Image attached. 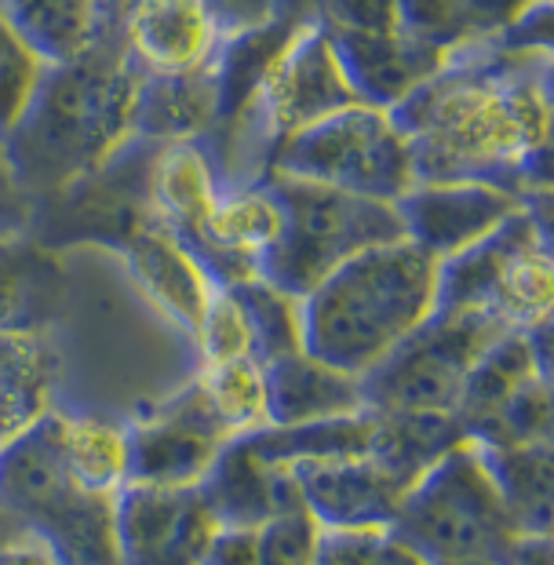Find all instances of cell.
I'll list each match as a JSON object with an SVG mask.
<instances>
[{
	"instance_id": "obj_1",
	"label": "cell",
	"mask_w": 554,
	"mask_h": 565,
	"mask_svg": "<svg viewBox=\"0 0 554 565\" xmlns=\"http://www.w3.org/2000/svg\"><path fill=\"white\" fill-rule=\"evenodd\" d=\"M391 114L413 153L416 183L481 179L529 204L547 201L551 47L467 41L445 52L435 74Z\"/></svg>"
},
{
	"instance_id": "obj_2",
	"label": "cell",
	"mask_w": 554,
	"mask_h": 565,
	"mask_svg": "<svg viewBox=\"0 0 554 565\" xmlns=\"http://www.w3.org/2000/svg\"><path fill=\"white\" fill-rule=\"evenodd\" d=\"M139 66L106 26L81 55L52 63L8 131L11 164L33 201L81 183L136 136Z\"/></svg>"
},
{
	"instance_id": "obj_3",
	"label": "cell",
	"mask_w": 554,
	"mask_h": 565,
	"mask_svg": "<svg viewBox=\"0 0 554 565\" xmlns=\"http://www.w3.org/2000/svg\"><path fill=\"white\" fill-rule=\"evenodd\" d=\"M438 310V259L408 237L361 248L303 296V351L369 376Z\"/></svg>"
},
{
	"instance_id": "obj_4",
	"label": "cell",
	"mask_w": 554,
	"mask_h": 565,
	"mask_svg": "<svg viewBox=\"0 0 554 565\" xmlns=\"http://www.w3.org/2000/svg\"><path fill=\"white\" fill-rule=\"evenodd\" d=\"M391 529L430 565L500 562L522 536L489 452L467 435L408 486Z\"/></svg>"
},
{
	"instance_id": "obj_5",
	"label": "cell",
	"mask_w": 554,
	"mask_h": 565,
	"mask_svg": "<svg viewBox=\"0 0 554 565\" xmlns=\"http://www.w3.org/2000/svg\"><path fill=\"white\" fill-rule=\"evenodd\" d=\"M544 209L547 201L525 204L478 245L438 263V307L481 315L508 332L551 329L554 267Z\"/></svg>"
},
{
	"instance_id": "obj_6",
	"label": "cell",
	"mask_w": 554,
	"mask_h": 565,
	"mask_svg": "<svg viewBox=\"0 0 554 565\" xmlns=\"http://www.w3.org/2000/svg\"><path fill=\"white\" fill-rule=\"evenodd\" d=\"M281 201V237L259 263V278L303 299L321 278L358 256L361 248L402 237V220L387 201L347 194L310 179L267 172L263 175Z\"/></svg>"
},
{
	"instance_id": "obj_7",
	"label": "cell",
	"mask_w": 554,
	"mask_h": 565,
	"mask_svg": "<svg viewBox=\"0 0 554 565\" xmlns=\"http://www.w3.org/2000/svg\"><path fill=\"white\" fill-rule=\"evenodd\" d=\"M114 500L81 489L58 460L47 416L0 449V508L52 540L66 565H120Z\"/></svg>"
},
{
	"instance_id": "obj_8",
	"label": "cell",
	"mask_w": 554,
	"mask_h": 565,
	"mask_svg": "<svg viewBox=\"0 0 554 565\" xmlns=\"http://www.w3.org/2000/svg\"><path fill=\"white\" fill-rule=\"evenodd\" d=\"M267 172L394 204L416 183L413 153L387 106L354 103L277 142Z\"/></svg>"
},
{
	"instance_id": "obj_9",
	"label": "cell",
	"mask_w": 554,
	"mask_h": 565,
	"mask_svg": "<svg viewBox=\"0 0 554 565\" xmlns=\"http://www.w3.org/2000/svg\"><path fill=\"white\" fill-rule=\"evenodd\" d=\"M508 329L467 310H435L408 340L361 376L372 413H452L478 358Z\"/></svg>"
},
{
	"instance_id": "obj_10",
	"label": "cell",
	"mask_w": 554,
	"mask_h": 565,
	"mask_svg": "<svg viewBox=\"0 0 554 565\" xmlns=\"http://www.w3.org/2000/svg\"><path fill=\"white\" fill-rule=\"evenodd\" d=\"M125 424L131 445V482L142 486H201L220 452L234 441L190 380Z\"/></svg>"
},
{
	"instance_id": "obj_11",
	"label": "cell",
	"mask_w": 554,
	"mask_h": 565,
	"mask_svg": "<svg viewBox=\"0 0 554 565\" xmlns=\"http://www.w3.org/2000/svg\"><path fill=\"white\" fill-rule=\"evenodd\" d=\"M220 519L201 486L128 482L114 500V544L120 565H201Z\"/></svg>"
},
{
	"instance_id": "obj_12",
	"label": "cell",
	"mask_w": 554,
	"mask_h": 565,
	"mask_svg": "<svg viewBox=\"0 0 554 565\" xmlns=\"http://www.w3.org/2000/svg\"><path fill=\"white\" fill-rule=\"evenodd\" d=\"M525 204L529 201L508 186L449 179V183H413L394 201V209L408 242L445 263L489 237Z\"/></svg>"
},
{
	"instance_id": "obj_13",
	"label": "cell",
	"mask_w": 554,
	"mask_h": 565,
	"mask_svg": "<svg viewBox=\"0 0 554 565\" xmlns=\"http://www.w3.org/2000/svg\"><path fill=\"white\" fill-rule=\"evenodd\" d=\"M106 22L139 74H194L223 44L201 0H106Z\"/></svg>"
},
{
	"instance_id": "obj_14",
	"label": "cell",
	"mask_w": 554,
	"mask_h": 565,
	"mask_svg": "<svg viewBox=\"0 0 554 565\" xmlns=\"http://www.w3.org/2000/svg\"><path fill=\"white\" fill-rule=\"evenodd\" d=\"M285 212L267 179L223 186L220 198L187 237L212 285H241L259 278V263L281 237Z\"/></svg>"
},
{
	"instance_id": "obj_15",
	"label": "cell",
	"mask_w": 554,
	"mask_h": 565,
	"mask_svg": "<svg viewBox=\"0 0 554 565\" xmlns=\"http://www.w3.org/2000/svg\"><path fill=\"white\" fill-rule=\"evenodd\" d=\"M299 500L321 529L391 525L408 486L372 452L307 460L292 467Z\"/></svg>"
},
{
	"instance_id": "obj_16",
	"label": "cell",
	"mask_w": 554,
	"mask_h": 565,
	"mask_svg": "<svg viewBox=\"0 0 554 565\" xmlns=\"http://www.w3.org/2000/svg\"><path fill=\"white\" fill-rule=\"evenodd\" d=\"M114 252L125 259L131 281L150 299V307L161 310L179 332L190 335L204 299H209L215 285L204 274L194 252L187 248L183 237L147 209L128 226L125 237L114 245Z\"/></svg>"
},
{
	"instance_id": "obj_17",
	"label": "cell",
	"mask_w": 554,
	"mask_h": 565,
	"mask_svg": "<svg viewBox=\"0 0 554 565\" xmlns=\"http://www.w3.org/2000/svg\"><path fill=\"white\" fill-rule=\"evenodd\" d=\"M63 358L52 324L0 329V449L33 430L58 405Z\"/></svg>"
},
{
	"instance_id": "obj_18",
	"label": "cell",
	"mask_w": 554,
	"mask_h": 565,
	"mask_svg": "<svg viewBox=\"0 0 554 565\" xmlns=\"http://www.w3.org/2000/svg\"><path fill=\"white\" fill-rule=\"evenodd\" d=\"M220 525H263L277 511L299 503L292 467L267 460L248 438H234L201 482Z\"/></svg>"
},
{
	"instance_id": "obj_19",
	"label": "cell",
	"mask_w": 554,
	"mask_h": 565,
	"mask_svg": "<svg viewBox=\"0 0 554 565\" xmlns=\"http://www.w3.org/2000/svg\"><path fill=\"white\" fill-rule=\"evenodd\" d=\"M263 369H267L270 427L329 424V419L361 416L369 408L361 376H351L307 351H292Z\"/></svg>"
},
{
	"instance_id": "obj_20",
	"label": "cell",
	"mask_w": 554,
	"mask_h": 565,
	"mask_svg": "<svg viewBox=\"0 0 554 565\" xmlns=\"http://www.w3.org/2000/svg\"><path fill=\"white\" fill-rule=\"evenodd\" d=\"M220 190L223 183L201 139L147 142L142 194H147L150 212L164 226H172L183 242L201 226Z\"/></svg>"
},
{
	"instance_id": "obj_21",
	"label": "cell",
	"mask_w": 554,
	"mask_h": 565,
	"mask_svg": "<svg viewBox=\"0 0 554 565\" xmlns=\"http://www.w3.org/2000/svg\"><path fill=\"white\" fill-rule=\"evenodd\" d=\"M329 30V26H324ZM340 58L351 74V84L358 88L361 103L391 106L402 103L427 74H435L441 63L438 52L405 38L402 30L376 33V30H329Z\"/></svg>"
},
{
	"instance_id": "obj_22",
	"label": "cell",
	"mask_w": 554,
	"mask_h": 565,
	"mask_svg": "<svg viewBox=\"0 0 554 565\" xmlns=\"http://www.w3.org/2000/svg\"><path fill=\"white\" fill-rule=\"evenodd\" d=\"M47 427H52L58 460L81 489L117 497L131 482V445L125 419L55 405L47 413Z\"/></svg>"
},
{
	"instance_id": "obj_23",
	"label": "cell",
	"mask_w": 554,
	"mask_h": 565,
	"mask_svg": "<svg viewBox=\"0 0 554 565\" xmlns=\"http://www.w3.org/2000/svg\"><path fill=\"white\" fill-rule=\"evenodd\" d=\"M220 114L215 63L194 74H142L136 99V139H201Z\"/></svg>"
},
{
	"instance_id": "obj_24",
	"label": "cell",
	"mask_w": 554,
	"mask_h": 565,
	"mask_svg": "<svg viewBox=\"0 0 554 565\" xmlns=\"http://www.w3.org/2000/svg\"><path fill=\"white\" fill-rule=\"evenodd\" d=\"M0 15L47 66L81 55L110 26L106 0H0Z\"/></svg>"
},
{
	"instance_id": "obj_25",
	"label": "cell",
	"mask_w": 554,
	"mask_h": 565,
	"mask_svg": "<svg viewBox=\"0 0 554 565\" xmlns=\"http://www.w3.org/2000/svg\"><path fill=\"white\" fill-rule=\"evenodd\" d=\"M58 310V263L33 237H0V329L52 324Z\"/></svg>"
},
{
	"instance_id": "obj_26",
	"label": "cell",
	"mask_w": 554,
	"mask_h": 565,
	"mask_svg": "<svg viewBox=\"0 0 554 565\" xmlns=\"http://www.w3.org/2000/svg\"><path fill=\"white\" fill-rule=\"evenodd\" d=\"M460 438L464 427L452 413H372L369 452L405 486H413Z\"/></svg>"
},
{
	"instance_id": "obj_27",
	"label": "cell",
	"mask_w": 554,
	"mask_h": 565,
	"mask_svg": "<svg viewBox=\"0 0 554 565\" xmlns=\"http://www.w3.org/2000/svg\"><path fill=\"white\" fill-rule=\"evenodd\" d=\"M190 383L198 387L212 416L231 430V438L256 435L270 427L267 405V369L259 358H231V362L194 365Z\"/></svg>"
},
{
	"instance_id": "obj_28",
	"label": "cell",
	"mask_w": 554,
	"mask_h": 565,
	"mask_svg": "<svg viewBox=\"0 0 554 565\" xmlns=\"http://www.w3.org/2000/svg\"><path fill=\"white\" fill-rule=\"evenodd\" d=\"M486 452L522 536H551V441Z\"/></svg>"
},
{
	"instance_id": "obj_29",
	"label": "cell",
	"mask_w": 554,
	"mask_h": 565,
	"mask_svg": "<svg viewBox=\"0 0 554 565\" xmlns=\"http://www.w3.org/2000/svg\"><path fill=\"white\" fill-rule=\"evenodd\" d=\"M231 288L245 303L252 324V351L263 365L292 351H303V299L263 278H248Z\"/></svg>"
},
{
	"instance_id": "obj_30",
	"label": "cell",
	"mask_w": 554,
	"mask_h": 565,
	"mask_svg": "<svg viewBox=\"0 0 554 565\" xmlns=\"http://www.w3.org/2000/svg\"><path fill=\"white\" fill-rule=\"evenodd\" d=\"M190 343H194L198 365L231 362V358H256L245 303H241L231 285H215L209 292L198 315V324L190 329Z\"/></svg>"
},
{
	"instance_id": "obj_31",
	"label": "cell",
	"mask_w": 554,
	"mask_h": 565,
	"mask_svg": "<svg viewBox=\"0 0 554 565\" xmlns=\"http://www.w3.org/2000/svg\"><path fill=\"white\" fill-rule=\"evenodd\" d=\"M315 565H430L391 525L321 529Z\"/></svg>"
},
{
	"instance_id": "obj_32",
	"label": "cell",
	"mask_w": 554,
	"mask_h": 565,
	"mask_svg": "<svg viewBox=\"0 0 554 565\" xmlns=\"http://www.w3.org/2000/svg\"><path fill=\"white\" fill-rule=\"evenodd\" d=\"M47 63L15 33V26L0 15V136L19 125L33 92L44 77Z\"/></svg>"
},
{
	"instance_id": "obj_33",
	"label": "cell",
	"mask_w": 554,
	"mask_h": 565,
	"mask_svg": "<svg viewBox=\"0 0 554 565\" xmlns=\"http://www.w3.org/2000/svg\"><path fill=\"white\" fill-rule=\"evenodd\" d=\"M397 30L430 52H452L475 38L464 0H397Z\"/></svg>"
},
{
	"instance_id": "obj_34",
	"label": "cell",
	"mask_w": 554,
	"mask_h": 565,
	"mask_svg": "<svg viewBox=\"0 0 554 565\" xmlns=\"http://www.w3.org/2000/svg\"><path fill=\"white\" fill-rule=\"evenodd\" d=\"M321 544V525L303 508V500L277 511L259 525V562L263 565H315Z\"/></svg>"
},
{
	"instance_id": "obj_35",
	"label": "cell",
	"mask_w": 554,
	"mask_h": 565,
	"mask_svg": "<svg viewBox=\"0 0 554 565\" xmlns=\"http://www.w3.org/2000/svg\"><path fill=\"white\" fill-rule=\"evenodd\" d=\"M318 19L329 30H397V0H318Z\"/></svg>"
},
{
	"instance_id": "obj_36",
	"label": "cell",
	"mask_w": 554,
	"mask_h": 565,
	"mask_svg": "<svg viewBox=\"0 0 554 565\" xmlns=\"http://www.w3.org/2000/svg\"><path fill=\"white\" fill-rule=\"evenodd\" d=\"M33 198L11 164L8 139L0 136V237H30Z\"/></svg>"
},
{
	"instance_id": "obj_37",
	"label": "cell",
	"mask_w": 554,
	"mask_h": 565,
	"mask_svg": "<svg viewBox=\"0 0 554 565\" xmlns=\"http://www.w3.org/2000/svg\"><path fill=\"white\" fill-rule=\"evenodd\" d=\"M209 19L215 22L220 38H241V33H252L259 26L274 22V0H201Z\"/></svg>"
},
{
	"instance_id": "obj_38",
	"label": "cell",
	"mask_w": 554,
	"mask_h": 565,
	"mask_svg": "<svg viewBox=\"0 0 554 565\" xmlns=\"http://www.w3.org/2000/svg\"><path fill=\"white\" fill-rule=\"evenodd\" d=\"M201 565H263L259 525H220Z\"/></svg>"
},
{
	"instance_id": "obj_39",
	"label": "cell",
	"mask_w": 554,
	"mask_h": 565,
	"mask_svg": "<svg viewBox=\"0 0 554 565\" xmlns=\"http://www.w3.org/2000/svg\"><path fill=\"white\" fill-rule=\"evenodd\" d=\"M533 4L536 0H464L475 38H500V33L508 30L511 22L522 19Z\"/></svg>"
},
{
	"instance_id": "obj_40",
	"label": "cell",
	"mask_w": 554,
	"mask_h": 565,
	"mask_svg": "<svg viewBox=\"0 0 554 565\" xmlns=\"http://www.w3.org/2000/svg\"><path fill=\"white\" fill-rule=\"evenodd\" d=\"M500 565H551V536H518Z\"/></svg>"
},
{
	"instance_id": "obj_41",
	"label": "cell",
	"mask_w": 554,
	"mask_h": 565,
	"mask_svg": "<svg viewBox=\"0 0 554 565\" xmlns=\"http://www.w3.org/2000/svg\"><path fill=\"white\" fill-rule=\"evenodd\" d=\"M274 15L285 22L318 19V0H274Z\"/></svg>"
},
{
	"instance_id": "obj_42",
	"label": "cell",
	"mask_w": 554,
	"mask_h": 565,
	"mask_svg": "<svg viewBox=\"0 0 554 565\" xmlns=\"http://www.w3.org/2000/svg\"><path fill=\"white\" fill-rule=\"evenodd\" d=\"M456 565H500V562H456Z\"/></svg>"
}]
</instances>
